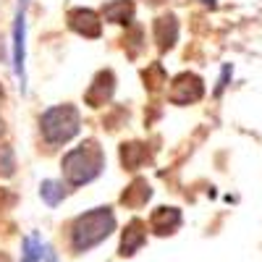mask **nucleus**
Returning <instances> with one entry per match:
<instances>
[{"label":"nucleus","instance_id":"obj_4","mask_svg":"<svg viewBox=\"0 0 262 262\" xmlns=\"http://www.w3.org/2000/svg\"><path fill=\"white\" fill-rule=\"evenodd\" d=\"M45 252H42V244L37 236H27L24 244H21V262H42Z\"/></svg>","mask_w":262,"mask_h":262},{"label":"nucleus","instance_id":"obj_1","mask_svg":"<svg viewBox=\"0 0 262 262\" xmlns=\"http://www.w3.org/2000/svg\"><path fill=\"white\" fill-rule=\"evenodd\" d=\"M116 228V217L107 207H97L92 212L81 215L71 228V247L76 252H86L95 244H100L102 238L111 236V231Z\"/></svg>","mask_w":262,"mask_h":262},{"label":"nucleus","instance_id":"obj_6","mask_svg":"<svg viewBox=\"0 0 262 262\" xmlns=\"http://www.w3.org/2000/svg\"><path fill=\"white\" fill-rule=\"evenodd\" d=\"M42 259H45V262H58V257H55V252H53L50 247L45 249V257H42Z\"/></svg>","mask_w":262,"mask_h":262},{"label":"nucleus","instance_id":"obj_5","mask_svg":"<svg viewBox=\"0 0 262 262\" xmlns=\"http://www.w3.org/2000/svg\"><path fill=\"white\" fill-rule=\"evenodd\" d=\"M39 194H42V200H45L48 205H58L63 196H66V189H63L60 181H45V184H42V189H39Z\"/></svg>","mask_w":262,"mask_h":262},{"label":"nucleus","instance_id":"obj_2","mask_svg":"<svg viewBox=\"0 0 262 262\" xmlns=\"http://www.w3.org/2000/svg\"><path fill=\"white\" fill-rule=\"evenodd\" d=\"M39 126L50 144H60V142H69L79 131V116L74 107H53V111L42 116Z\"/></svg>","mask_w":262,"mask_h":262},{"label":"nucleus","instance_id":"obj_3","mask_svg":"<svg viewBox=\"0 0 262 262\" xmlns=\"http://www.w3.org/2000/svg\"><path fill=\"white\" fill-rule=\"evenodd\" d=\"M66 176H69L74 184H84V181H92L97 173L102 170V160H100V152L90 149V147H81L74 149L66 155Z\"/></svg>","mask_w":262,"mask_h":262}]
</instances>
